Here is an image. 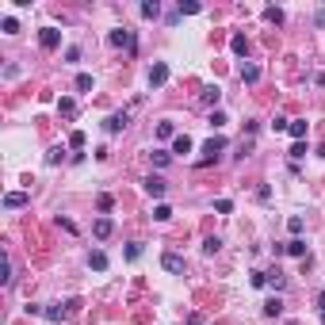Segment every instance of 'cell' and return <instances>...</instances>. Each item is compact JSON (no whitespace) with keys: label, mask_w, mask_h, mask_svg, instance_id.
<instances>
[{"label":"cell","mask_w":325,"mask_h":325,"mask_svg":"<svg viewBox=\"0 0 325 325\" xmlns=\"http://www.w3.org/2000/svg\"><path fill=\"white\" fill-rule=\"evenodd\" d=\"M169 73H172V69H169V61H153V65H149V88H161V85H169Z\"/></svg>","instance_id":"cell-1"},{"label":"cell","mask_w":325,"mask_h":325,"mask_svg":"<svg viewBox=\"0 0 325 325\" xmlns=\"http://www.w3.org/2000/svg\"><path fill=\"white\" fill-rule=\"evenodd\" d=\"M38 46H43V50H58L61 46V31L58 27H43V31H38Z\"/></svg>","instance_id":"cell-2"},{"label":"cell","mask_w":325,"mask_h":325,"mask_svg":"<svg viewBox=\"0 0 325 325\" xmlns=\"http://www.w3.org/2000/svg\"><path fill=\"white\" fill-rule=\"evenodd\" d=\"M92 233H96V237H100V241H107V237H111V233H115V222H111V218H107V214H100V218H96V222H92Z\"/></svg>","instance_id":"cell-3"},{"label":"cell","mask_w":325,"mask_h":325,"mask_svg":"<svg viewBox=\"0 0 325 325\" xmlns=\"http://www.w3.org/2000/svg\"><path fill=\"white\" fill-rule=\"evenodd\" d=\"M222 149H226V138H222V134H214L211 142L203 146V157H207V161H218V153H222Z\"/></svg>","instance_id":"cell-4"},{"label":"cell","mask_w":325,"mask_h":325,"mask_svg":"<svg viewBox=\"0 0 325 325\" xmlns=\"http://www.w3.org/2000/svg\"><path fill=\"white\" fill-rule=\"evenodd\" d=\"M111 46H127V50H134V31L115 27V31H111Z\"/></svg>","instance_id":"cell-5"},{"label":"cell","mask_w":325,"mask_h":325,"mask_svg":"<svg viewBox=\"0 0 325 325\" xmlns=\"http://www.w3.org/2000/svg\"><path fill=\"white\" fill-rule=\"evenodd\" d=\"M237 77H241V85H257V80H260V65H253V61H245V65L237 69Z\"/></svg>","instance_id":"cell-6"},{"label":"cell","mask_w":325,"mask_h":325,"mask_svg":"<svg viewBox=\"0 0 325 325\" xmlns=\"http://www.w3.org/2000/svg\"><path fill=\"white\" fill-rule=\"evenodd\" d=\"M142 188H146V191H149V195H153V199H161L165 191H169V184H165L161 176H146V184H142Z\"/></svg>","instance_id":"cell-7"},{"label":"cell","mask_w":325,"mask_h":325,"mask_svg":"<svg viewBox=\"0 0 325 325\" xmlns=\"http://www.w3.org/2000/svg\"><path fill=\"white\" fill-rule=\"evenodd\" d=\"M103 130H107V134H123V130H127V115H107V119H103Z\"/></svg>","instance_id":"cell-8"},{"label":"cell","mask_w":325,"mask_h":325,"mask_svg":"<svg viewBox=\"0 0 325 325\" xmlns=\"http://www.w3.org/2000/svg\"><path fill=\"white\" fill-rule=\"evenodd\" d=\"M161 268H165V272H184V257H180V253H165Z\"/></svg>","instance_id":"cell-9"},{"label":"cell","mask_w":325,"mask_h":325,"mask_svg":"<svg viewBox=\"0 0 325 325\" xmlns=\"http://www.w3.org/2000/svg\"><path fill=\"white\" fill-rule=\"evenodd\" d=\"M203 103H211L214 111H218V103H222V88H218V85H207L203 88Z\"/></svg>","instance_id":"cell-10"},{"label":"cell","mask_w":325,"mask_h":325,"mask_svg":"<svg viewBox=\"0 0 325 325\" xmlns=\"http://www.w3.org/2000/svg\"><path fill=\"white\" fill-rule=\"evenodd\" d=\"M4 207H8V211H19V207H27V191H8V195H4Z\"/></svg>","instance_id":"cell-11"},{"label":"cell","mask_w":325,"mask_h":325,"mask_svg":"<svg viewBox=\"0 0 325 325\" xmlns=\"http://www.w3.org/2000/svg\"><path fill=\"white\" fill-rule=\"evenodd\" d=\"M260 310H264V317H279V314H283V299H279V295H272V299H268Z\"/></svg>","instance_id":"cell-12"},{"label":"cell","mask_w":325,"mask_h":325,"mask_svg":"<svg viewBox=\"0 0 325 325\" xmlns=\"http://www.w3.org/2000/svg\"><path fill=\"white\" fill-rule=\"evenodd\" d=\"M88 268H92V272H107V253H100V249L88 253Z\"/></svg>","instance_id":"cell-13"},{"label":"cell","mask_w":325,"mask_h":325,"mask_svg":"<svg viewBox=\"0 0 325 325\" xmlns=\"http://www.w3.org/2000/svg\"><path fill=\"white\" fill-rule=\"evenodd\" d=\"M65 314H69V306H61V302H54V306H46V310H43L46 321H61Z\"/></svg>","instance_id":"cell-14"},{"label":"cell","mask_w":325,"mask_h":325,"mask_svg":"<svg viewBox=\"0 0 325 325\" xmlns=\"http://www.w3.org/2000/svg\"><path fill=\"white\" fill-rule=\"evenodd\" d=\"M58 111L65 115V119H77V100H69V96H61V100H58Z\"/></svg>","instance_id":"cell-15"},{"label":"cell","mask_w":325,"mask_h":325,"mask_svg":"<svg viewBox=\"0 0 325 325\" xmlns=\"http://www.w3.org/2000/svg\"><path fill=\"white\" fill-rule=\"evenodd\" d=\"M287 134H291L295 142H302V138H306V119H291V127H287Z\"/></svg>","instance_id":"cell-16"},{"label":"cell","mask_w":325,"mask_h":325,"mask_svg":"<svg viewBox=\"0 0 325 325\" xmlns=\"http://www.w3.org/2000/svg\"><path fill=\"white\" fill-rule=\"evenodd\" d=\"M172 153H191V138L188 134H176V138H172Z\"/></svg>","instance_id":"cell-17"},{"label":"cell","mask_w":325,"mask_h":325,"mask_svg":"<svg viewBox=\"0 0 325 325\" xmlns=\"http://www.w3.org/2000/svg\"><path fill=\"white\" fill-rule=\"evenodd\" d=\"M230 50L245 58V54H249V38H245V34H233V38H230Z\"/></svg>","instance_id":"cell-18"},{"label":"cell","mask_w":325,"mask_h":325,"mask_svg":"<svg viewBox=\"0 0 325 325\" xmlns=\"http://www.w3.org/2000/svg\"><path fill=\"white\" fill-rule=\"evenodd\" d=\"M161 16V4H157V0H146V4H142V19H157Z\"/></svg>","instance_id":"cell-19"},{"label":"cell","mask_w":325,"mask_h":325,"mask_svg":"<svg viewBox=\"0 0 325 325\" xmlns=\"http://www.w3.org/2000/svg\"><path fill=\"white\" fill-rule=\"evenodd\" d=\"M287 253H291V257H306V241H302V237L287 241Z\"/></svg>","instance_id":"cell-20"},{"label":"cell","mask_w":325,"mask_h":325,"mask_svg":"<svg viewBox=\"0 0 325 325\" xmlns=\"http://www.w3.org/2000/svg\"><path fill=\"white\" fill-rule=\"evenodd\" d=\"M153 218H157V222H169V218H172V207L169 203H157L153 207Z\"/></svg>","instance_id":"cell-21"},{"label":"cell","mask_w":325,"mask_h":325,"mask_svg":"<svg viewBox=\"0 0 325 325\" xmlns=\"http://www.w3.org/2000/svg\"><path fill=\"white\" fill-rule=\"evenodd\" d=\"M149 157H153V165H157V169H165V165L172 161V153H169V149H153Z\"/></svg>","instance_id":"cell-22"},{"label":"cell","mask_w":325,"mask_h":325,"mask_svg":"<svg viewBox=\"0 0 325 325\" xmlns=\"http://www.w3.org/2000/svg\"><path fill=\"white\" fill-rule=\"evenodd\" d=\"M218 249H222V237H207V241H203V253H207V257H214Z\"/></svg>","instance_id":"cell-23"},{"label":"cell","mask_w":325,"mask_h":325,"mask_svg":"<svg viewBox=\"0 0 325 325\" xmlns=\"http://www.w3.org/2000/svg\"><path fill=\"white\" fill-rule=\"evenodd\" d=\"M77 92H92V73H77Z\"/></svg>","instance_id":"cell-24"},{"label":"cell","mask_w":325,"mask_h":325,"mask_svg":"<svg viewBox=\"0 0 325 325\" xmlns=\"http://www.w3.org/2000/svg\"><path fill=\"white\" fill-rule=\"evenodd\" d=\"M264 19H268V23H275V27H279V23H283V8H264Z\"/></svg>","instance_id":"cell-25"},{"label":"cell","mask_w":325,"mask_h":325,"mask_svg":"<svg viewBox=\"0 0 325 325\" xmlns=\"http://www.w3.org/2000/svg\"><path fill=\"white\" fill-rule=\"evenodd\" d=\"M0 283H4V287L12 283V260L8 257H4V264H0Z\"/></svg>","instance_id":"cell-26"},{"label":"cell","mask_w":325,"mask_h":325,"mask_svg":"<svg viewBox=\"0 0 325 325\" xmlns=\"http://www.w3.org/2000/svg\"><path fill=\"white\" fill-rule=\"evenodd\" d=\"M157 138H176V127L172 123H157Z\"/></svg>","instance_id":"cell-27"},{"label":"cell","mask_w":325,"mask_h":325,"mask_svg":"<svg viewBox=\"0 0 325 325\" xmlns=\"http://www.w3.org/2000/svg\"><path fill=\"white\" fill-rule=\"evenodd\" d=\"M195 12H199L195 0H180V16H195Z\"/></svg>","instance_id":"cell-28"},{"label":"cell","mask_w":325,"mask_h":325,"mask_svg":"<svg viewBox=\"0 0 325 325\" xmlns=\"http://www.w3.org/2000/svg\"><path fill=\"white\" fill-rule=\"evenodd\" d=\"M69 146H73V149H85V130H73V134H69Z\"/></svg>","instance_id":"cell-29"},{"label":"cell","mask_w":325,"mask_h":325,"mask_svg":"<svg viewBox=\"0 0 325 325\" xmlns=\"http://www.w3.org/2000/svg\"><path fill=\"white\" fill-rule=\"evenodd\" d=\"M96 207H100V211H103V214H107V211H111V207H115V199H111V195H107V191H103V195H100V199H96Z\"/></svg>","instance_id":"cell-30"},{"label":"cell","mask_w":325,"mask_h":325,"mask_svg":"<svg viewBox=\"0 0 325 325\" xmlns=\"http://www.w3.org/2000/svg\"><path fill=\"white\" fill-rule=\"evenodd\" d=\"M138 257H142V241H130L127 245V260H138Z\"/></svg>","instance_id":"cell-31"},{"label":"cell","mask_w":325,"mask_h":325,"mask_svg":"<svg viewBox=\"0 0 325 325\" xmlns=\"http://www.w3.org/2000/svg\"><path fill=\"white\" fill-rule=\"evenodd\" d=\"M302 226H306V222H302L299 214H291V218H287V230H291V233H302Z\"/></svg>","instance_id":"cell-32"},{"label":"cell","mask_w":325,"mask_h":325,"mask_svg":"<svg viewBox=\"0 0 325 325\" xmlns=\"http://www.w3.org/2000/svg\"><path fill=\"white\" fill-rule=\"evenodd\" d=\"M211 127L222 130V127H226V111H211Z\"/></svg>","instance_id":"cell-33"},{"label":"cell","mask_w":325,"mask_h":325,"mask_svg":"<svg viewBox=\"0 0 325 325\" xmlns=\"http://www.w3.org/2000/svg\"><path fill=\"white\" fill-rule=\"evenodd\" d=\"M61 157H65V149H61V146H54V149H50V153H46V165H58V161H61Z\"/></svg>","instance_id":"cell-34"},{"label":"cell","mask_w":325,"mask_h":325,"mask_svg":"<svg viewBox=\"0 0 325 325\" xmlns=\"http://www.w3.org/2000/svg\"><path fill=\"white\" fill-rule=\"evenodd\" d=\"M268 283H272L275 291H283V283H287V279H283V272H268Z\"/></svg>","instance_id":"cell-35"},{"label":"cell","mask_w":325,"mask_h":325,"mask_svg":"<svg viewBox=\"0 0 325 325\" xmlns=\"http://www.w3.org/2000/svg\"><path fill=\"white\" fill-rule=\"evenodd\" d=\"M0 27H4V34H16V31H19V23H16L12 16H4V23H0Z\"/></svg>","instance_id":"cell-36"},{"label":"cell","mask_w":325,"mask_h":325,"mask_svg":"<svg viewBox=\"0 0 325 325\" xmlns=\"http://www.w3.org/2000/svg\"><path fill=\"white\" fill-rule=\"evenodd\" d=\"M249 283H253V287H268V272H253V279H249Z\"/></svg>","instance_id":"cell-37"},{"label":"cell","mask_w":325,"mask_h":325,"mask_svg":"<svg viewBox=\"0 0 325 325\" xmlns=\"http://www.w3.org/2000/svg\"><path fill=\"white\" fill-rule=\"evenodd\" d=\"M287 127H291V119H283V115H275V123H272V130H275V134H279V130H287Z\"/></svg>","instance_id":"cell-38"},{"label":"cell","mask_w":325,"mask_h":325,"mask_svg":"<svg viewBox=\"0 0 325 325\" xmlns=\"http://www.w3.org/2000/svg\"><path fill=\"white\" fill-rule=\"evenodd\" d=\"M214 211H218V214H230L233 203H230V199H218V203H214Z\"/></svg>","instance_id":"cell-39"},{"label":"cell","mask_w":325,"mask_h":325,"mask_svg":"<svg viewBox=\"0 0 325 325\" xmlns=\"http://www.w3.org/2000/svg\"><path fill=\"white\" fill-rule=\"evenodd\" d=\"M58 226H61L65 233H77V222H73V218H58Z\"/></svg>","instance_id":"cell-40"},{"label":"cell","mask_w":325,"mask_h":325,"mask_svg":"<svg viewBox=\"0 0 325 325\" xmlns=\"http://www.w3.org/2000/svg\"><path fill=\"white\" fill-rule=\"evenodd\" d=\"M291 157H295V161H302V157H306V146H302V142H295V146H291Z\"/></svg>","instance_id":"cell-41"},{"label":"cell","mask_w":325,"mask_h":325,"mask_svg":"<svg viewBox=\"0 0 325 325\" xmlns=\"http://www.w3.org/2000/svg\"><path fill=\"white\" fill-rule=\"evenodd\" d=\"M65 61H69V65H73V61H80V50H77V46H69V50H65Z\"/></svg>","instance_id":"cell-42"},{"label":"cell","mask_w":325,"mask_h":325,"mask_svg":"<svg viewBox=\"0 0 325 325\" xmlns=\"http://www.w3.org/2000/svg\"><path fill=\"white\" fill-rule=\"evenodd\" d=\"M314 23H317V27H325V8L317 12V16H314Z\"/></svg>","instance_id":"cell-43"},{"label":"cell","mask_w":325,"mask_h":325,"mask_svg":"<svg viewBox=\"0 0 325 325\" xmlns=\"http://www.w3.org/2000/svg\"><path fill=\"white\" fill-rule=\"evenodd\" d=\"M317 310H321V314H325V291L317 295Z\"/></svg>","instance_id":"cell-44"},{"label":"cell","mask_w":325,"mask_h":325,"mask_svg":"<svg viewBox=\"0 0 325 325\" xmlns=\"http://www.w3.org/2000/svg\"><path fill=\"white\" fill-rule=\"evenodd\" d=\"M321 325H325V314H321Z\"/></svg>","instance_id":"cell-45"},{"label":"cell","mask_w":325,"mask_h":325,"mask_svg":"<svg viewBox=\"0 0 325 325\" xmlns=\"http://www.w3.org/2000/svg\"><path fill=\"white\" fill-rule=\"evenodd\" d=\"M287 325H295V321H287Z\"/></svg>","instance_id":"cell-46"}]
</instances>
